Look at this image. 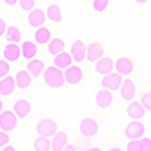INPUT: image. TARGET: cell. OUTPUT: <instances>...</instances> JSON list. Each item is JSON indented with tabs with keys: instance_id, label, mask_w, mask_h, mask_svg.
Segmentation results:
<instances>
[{
	"instance_id": "obj_1",
	"label": "cell",
	"mask_w": 151,
	"mask_h": 151,
	"mask_svg": "<svg viewBox=\"0 0 151 151\" xmlns=\"http://www.w3.org/2000/svg\"><path fill=\"white\" fill-rule=\"evenodd\" d=\"M42 77H44V83L52 88V89H58V88H62L65 85L64 80V71L56 68V67H47L42 71Z\"/></svg>"
},
{
	"instance_id": "obj_2",
	"label": "cell",
	"mask_w": 151,
	"mask_h": 151,
	"mask_svg": "<svg viewBox=\"0 0 151 151\" xmlns=\"http://www.w3.org/2000/svg\"><path fill=\"white\" fill-rule=\"evenodd\" d=\"M145 132H147V129L141 121H132V122H129L127 125H125L124 136L127 137L129 141H139V139L144 137Z\"/></svg>"
},
{
	"instance_id": "obj_3",
	"label": "cell",
	"mask_w": 151,
	"mask_h": 151,
	"mask_svg": "<svg viewBox=\"0 0 151 151\" xmlns=\"http://www.w3.org/2000/svg\"><path fill=\"white\" fill-rule=\"evenodd\" d=\"M56 132H58V124L52 118H42L36 124V133L41 137H48L50 139Z\"/></svg>"
},
{
	"instance_id": "obj_4",
	"label": "cell",
	"mask_w": 151,
	"mask_h": 151,
	"mask_svg": "<svg viewBox=\"0 0 151 151\" xmlns=\"http://www.w3.org/2000/svg\"><path fill=\"white\" fill-rule=\"evenodd\" d=\"M17 124H18V119L12 110H3L0 113V132H5V133L14 132Z\"/></svg>"
},
{
	"instance_id": "obj_5",
	"label": "cell",
	"mask_w": 151,
	"mask_h": 151,
	"mask_svg": "<svg viewBox=\"0 0 151 151\" xmlns=\"http://www.w3.org/2000/svg\"><path fill=\"white\" fill-rule=\"evenodd\" d=\"M64 80L68 85H79L83 80V71L80 67L77 65H70L65 71H64Z\"/></svg>"
},
{
	"instance_id": "obj_6",
	"label": "cell",
	"mask_w": 151,
	"mask_h": 151,
	"mask_svg": "<svg viewBox=\"0 0 151 151\" xmlns=\"http://www.w3.org/2000/svg\"><path fill=\"white\" fill-rule=\"evenodd\" d=\"M79 132L85 137H92L98 133V122L94 118H83L79 124Z\"/></svg>"
},
{
	"instance_id": "obj_7",
	"label": "cell",
	"mask_w": 151,
	"mask_h": 151,
	"mask_svg": "<svg viewBox=\"0 0 151 151\" xmlns=\"http://www.w3.org/2000/svg\"><path fill=\"white\" fill-rule=\"evenodd\" d=\"M121 83H122V79H121V76L118 73H110L107 76H103L101 82H100V85L103 86V89H107L110 92L118 91Z\"/></svg>"
},
{
	"instance_id": "obj_8",
	"label": "cell",
	"mask_w": 151,
	"mask_h": 151,
	"mask_svg": "<svg viewBox=\"0 0 151 151\" xmlns=\"http://www.w3.org/2000/svg\"><path fill=\"white\" fill-rule=\"evenodd\" d=\"M85 55H86V44L82 40H76L71 44V48H70L71 59L76 62V64H80V62L85 60Z\"/></svg>"
},
{
	"instance_id": "obj_9",
	"label": "cell",
	"mask_w": 151,
	"mask_h": 151,
	"mask_svg": "<svg viewBox=\"0 0 151 151\" xmlns=\"http://www.w3.org/2000/svg\"><path fill=\"white\" fill-rule=\"evenodd\" d=\"M103 53H104V48L100 42H91L86 45V60L88 62H97L98 59L103 58Z\"/></svg>"
},
{
	"instance_id": "obj_10",
	"label": "cell",
	"mask_w": 151,
	"mask_h": 151,
	"mask_svg": "<svg viewBox=\"0 0 151 151\" xmlns=\"http://www.w3.org/2000/svg\"><path fill=\"white\" fill-rule=\"evenodd\" d=\"M21 58V52H20V45L17 44H6L3 47V60H6L8 64H15L18 62V59Z\"/></svg>"
},
{
	"instance_id": "obj_11",
	"label": "cell",
	"mask_w": 151,
	"mask_h": 151,
	"mask_svg": "<svg viewBox=\"0 0 151 151\" xmlns=\"http://www.w3.org/2000/svg\"><path fill=\"white\" fill-rule=\"evenodd\" d=\"M45 12L42 11V9H40V8H33L30 12H29V15H27V24L30 27H35V29H38V27H41L42 24L45 23Z\"/></svg>"
},
{
	"instance_id": "obj_12",
	"label": "cell",
	"mask_w": 151,
	"mask_h": 151,
	"mask_svg": "<svg viewBox=\"0 0 151 151\" xmlns=\"http://www.w3.org/2000/svg\"><path fill=\"white\" fill-rule=\"evenodd\" d=\"M113 70L119 76H130L133 73V62L129 58H118L116 62H113Z\"/></svg>"
},
{
	"instance_id": "obj_13",
	"label": "cell",
	"mask_w": 151,
	"mask_h": 151,
	"mask_svg": "<svg viewBox=\"0 0 151 151\" xmlns=\"http://www.w3.org/2000/svg\"><path fill=\"white\" fill-rule=\"evenodd\" d=\"M119 94H121V98L124 101H133V98L136 95V86L134 83L130 80V79H125L122 80L121 86H119Z\"/></svg>"
},
{
	"instance_id": "obj_14",
	"label": "cell",
	"mask_w": 151,
	"mask_h": 151,
	"mask_svg": "<svg viewBox=\"0 0 151 151\" xmlns=\"http://www.w3.org/2000/svg\"><path fill=\"white\" fill-rule=\"evenodd\" d=\"M95 104L100 109H107L112 103H113V94L107 89H100L95 94Z\"/></svg>"
},
{
	"instance_id": "obj_15",
	"label": "cell",
	"mask_w": 151,
	"mask_h": 151,
	"mask_svg": "<svg viewBox=\"0 0 151 151\" xmlns=\"http://www.w3.org/2000/svg\"><path fill=\"white\" fill-rule=\"evenodd\" d=\"M12 112H14V115L17 116V119H24L29 113H30V103L27 100H17L12 106Z\"/></svg>"
},
{
	"instance_id": "obj_16",
	"label": "cell",
	"mask_w": 151,
	"mask_h": 151,
	"mask_svg": "<svg viewBox=\"0 0 151 151\" xmlns=\"http://www.w3.org/2000/svg\"><path fill=\"white\" fill-rule=\"evenodd\" d=\"M20 52H21V58L26 59V60H32L36 58V53H38V47L33 41H23L21 45H20Z\"/></svg>"
},
{
	"instance_id": "obj_17",
	"label": "cell",
	"mask_w": 151,
	"mask_h": 151,
	"mask_svg": "<svg viewBox=\"0 0 151 151\" xmlns=\"http://www.w3.org/2000/svg\"><path fill=\"white\" fill-rule=\"evenodd\" d=\"M95 73L100 76H107L113 71V60L110 58H101L95 62V67H94Z\"/></svg>"
},
{
	"instance_id": "obj_18",
	"label": "cell",
	"mask_w": 151,
	"mask_h": 151,
	"mask_svg": "<svg viewBox=\"0 0 151 151\" xmlns=\"http://www.w3.org/2000/svg\"><path fill=\"white\" fill-rule=\"evenodd\" d=\"M52 137L53 139L50 141L52 142V148H50V151H62L64 147L68 144V134L65 132H56Z\"/></svg>"
},
{
	"instance_id": "obj_19",
	"label": "cell",
	"mask_w": 151,
	"mask_h": 151,
	"mask_svg": "<svg viewBox=\"0 0 151 151\" xmlns=\"http://www.w3.org/2000/svg\"><path fill=\"white\" fill-rule=\"evenodd\" d=\"M14 82H15V88H18V89H27L32 83V76L27 71L20 70V71L15 73Z\"/></svg>"
},
{
	"instance_id": "obj_20",
	"label": "cell",
	"mask_w": 151,
	"mask_h": 151,
	"mask_svg": "<svg viewBox=\"0 0 151 151\" xmlns=\"http://www.w3.org/2000/svg\"><path fill=\"white\" fill-rule=\"evenodd\" d=\"M127 115L133 121H139L145 115V109L142 107V104L139 101H130L129 106H127Z\"/></svg>"
},
{
	"instance_id": "obj_21",
	"label": "cell",
	"mask_w": 151,
	"mask_h": 151,
	"mask_svg": "<svg viewBox=\"0 0 151 151\" xmlns=\"http://www.w3.org/2000/svg\"><path fill=\"white\" fill-rule=\"evenodd\" d=\"M50 40H52V32H50L47 27L41 26V27H38L35 35H33V42L36 45H45L50 42Z\"/></svg>"
},
{
	"instance_id": "obj_22",
	"label": "cell",
	"mask_w": 151,
	"mask_h": 151,
	"mask_svg": "<svg viewBox=\"0 0 151 151\" xmlns=\"http://www.w3.org/2000/svg\"><path fill=\"white\" fill-rule=\"evenodd\" d=\"M44 12H45V18H48V21H52L55 24H60L62 23V9L56 3L48 5V8Z\"/></svg>"
},
{
	"instance_id": "obj_23",
	"label": "cell",
	"mask_w": 151,
	"mask_h": 151,
	"mask_svg": "<svg viewBox=\"0 0 151 151\" xmlns=\"http://www.w3.org/2000/svg\"><path fill=\"white\" fill-rule=\"evenodd\" d=\"M44 62L41 60V59H32V60H29L27 62V67H26V71L32 76V77H35V79H38L40 76L42 74V71H44Z\"/></svg>"
},
{
	"instance_id": "obj_24",
	"label": "cell",
	"mask_w": 151,
	"mask_h": 151,
	"mask_svg": "<svg viewBox=\"0 0 151 151\" xmlns=\"http://www.w3.org/2000/svg\"><path fill=\"white\" fill-rule=\"evenodd\" d=\"M71 62H73V59H71L70 53H67V52H60L59 55L53 56V67H56L59 70H67L71 65Z\"/></svg>"
},
{
	"instance_id": "obj_25",
	"label": "cell",
	"mask_w": 151,
	"mask_h": 151,
	"mask_svg": "<svg viewBox=\"0 0 151 151\" xmlns=\"http://www.w3.org/2000/svg\"><path fill=\"white\" fill-rule=\"evenodd\" d=\"M15 91V82L14 77L6 76L5 79L0 80V97H9L12 95V92Z\"/></svg>"
},
{
	"instance_id": "obj_26",
	"label": "cell",
	"mask_w": 151,
	"mask_h": 151,
	"mask_svg": "<svg viewBox=\"0 0 151 151\" xmlns=\"http://www.w3.org/2000/svg\"><path fill=\"white\" fill-rule=\"evenodd\" d=\"M60 52H65V41L60 40V38H53V40H50V42L47 44V53L52 55V56H56Z\"/></svg>"
},
{
	"instance_id": "obj_27",
	"label": "cell",
	"mask_w": 151,
	"mask_h": 151,
	"mask_svg": "<svg viewBox=\"0 0 151 151\" xmlns=\"http://www.w3.org/2000/svg\"><path fill=\"white\" fill-rule=\"evenodd\" d=\"M5 38L9 44H17L21 41V32L17 26H8V29L5 32Z\"/></svg>"
},
{
	"instance_id": "obj_28",
	"label": "cell",
	"mask_w": 151,
	"mask_h": 151,
	"mask_svg": "<svg viewBox=\"0 0 151 151\" xmlns=\"http://www.w3.org/2000/svg\"><path fill=\"white\" fill-rule=\"evenodd\" d=\"M52 148V142H50L48 137H38V139L33 142V150L35 151H50Z\"/></svg>"
},
{
	"instance_id": "obj_29",
	"label": "cell",
	"mask_w": 151,
	"mask_h": 151,
	"mask_svg": "<svg viewBox=\"0 0 151 151\" xmlns=\"http://www.w3.org/2000/svg\"><path fill=\"white\" fill-rule=\"evenodd\" d=\"M109 3H110V0H94V2H92V8H94L95 12H104L107 9Z\"/></svg>"
},
{
	"instance_id": "obj_30",
	"label": "cell",
	"mask_w": 151,
	"mask_h": 151,
	"mask_svg": "<svg viewBox=\"0 0 151 151\" xmlns=\"http://www.w3.org/2000/svg\"><path fill=\"white\" fill-rule=\"evenodd\" d=\"M139 103L142 104V107H144L145 110L151 112V92H145V94H142Z\"/></svg>"
},
{
	"instance_id": "obj_31",
	"label": "cell",
	"mask_w": 151,
	"mask_h": 151,
	"mask_svg": "<svg viewBox=\"0 0 151 151\" xmlns=\"http://www.w3.org/2000/svg\"><path fill=\"white\" fill-rule=\"evenodd\" d=\"M18 5H20L21 11L30 12L35 8V0H18Z\"/></svg>"
},
{
	"instance_id": "obj_32",
	"label": "cell",
	"mask_w": 151,
	"mask_h": 151,
	"mask_svg": "<svg viewBox=\"0 0 151 151\" xmlns=\"http://www.w3.org/2000/svg\"><path fill=\"white\" fill-rule=\"evenodd\" d=\"M8 73H9V64H8L6 60L0 59V80L5 79L6 76H8Z\"/></svg>"
},
{
	"instance_id": "obj_33",
	"label": "cell",
	"mask_w": 151,
	"mask_h": 151,
	"mask_svg": "<svg viewBox=\"0 0 151 151\" xmlns=\"http://www.w3.org/2000/svg\"><path fill=\"white\" fill-rule=\"evenodd\" d=\"M125 151H142V144L141 141H130L127 144V148Z\"/></svg>"
},
{
	"instance_id": "obj_34",
	"label": "cell",
	"mask_w": 151,
	"mask_h": 151,
	"mask_svg": "<svg viewBox=\"0 0 151 151\" xmlns=\"http://www.w3.org/2000/svg\"><path fill=\"white\" fill-rule=\"evenodd\" d=\"M9 134L8 133H5V132H0V148H3V147H6L8 144H9Z\"/></svg>"
},
{
	"instance_id": "obj_35",
	"label": "cell",
	"mask_w": 151,
	"mask_h": 151,
	"mask_svg": "<svg viewBox=\"0 0 151 151\" xmlns=\"http://www.w3.org/2000/svg\"><path fill=\"white\" fill-rule=\"evenodd\" d=\"M139 141L142 144V151H151V139L150 137H142Z\"/></svg>"
},
{
	"instance_id": "obj_36",
	"label": "cell",
	"mask_w": 151,
	"mask_h": 151,
	"mask_svg": "<svg viewBox=\"0 0 151 151\" xmlns=\"http://www.w3.org/2000/svg\"><path fill=\"white\" fill-rule=\"evenodd\" d=\"M8 26H6V21L3 18H0V36H5V32H6Z\"/></svg>"
},
{
	"instance_id": "obj_37",
	"label": "cell",
	"mask_w": 151,
	"mask_h": 151,
	"mask_svg": "<svg viewBox=\"0 0 151 151\" xmlns=\"http://www.w3.org/2000/svg\"><path fill=\"white\" fill-rule=\"evenodd\" d=\"M3 3L8 5V6H15L18 3V0H3Z\"/></svg>"
},
{
	"instance_id": "obj_38",
	"label": "cell",
	"mask_w": 151,
	"mask_h": 151,
	"mask_svg": "<svg viewBox=\"0 0 151 151\" xmlns=\"http://www.w3.org/2000/svg\"><path fill=\"white\" fill-rule=\"evenodd\" d=\"M62 151H76V147L73 145V144H67L65 147H64V150Z\"/></svg>"
},
{
	"instance_id": "obj_39",
	"label": "cell",
	"mask_w": 151,
	"mask_h": 151,
	"mask_svg": "<svg viewBox=\"0 0 151 151\" xmlns=\"http://www.w3.org/2000/svg\"><path fill=\"white\" fill-rule=\"evenodd\" d=\"M2 151H17V150H15V147H12V145H6V147L2 148Z\"/></svg>"
},
{
	"instance_id": "obj_40",
	"label": "cell",
	"mask_w": 151,
	"mask_h": 151,
	"mask_svg": "<svg viewBox=\"0 0 151 151\" xmlns=\"http://www.w3.org/2000/svg\"><path fill=\"white\" fill-rule=\"evenodd\" d=\"M134 2H136L137 5H145V3L148 2V0H134Z\"/></svg>"
},
{
	"instance_id": "obj_41",
	"label": "cell",
	"mask_w": 151,
	"mask_h": 151,
	"mask_svg": "<svg viewBox=\"0 0 151 151\" xmlns=\"http://www.w3.org/2000/svg\"><path fill=\"white\" fill-rule=\"evenodd\" d=\"M88 151H101V148H98V147H92V148H89Z\"/></svg>"
},
{
	"instance_id": "obj_42",
	"label": "cell",
	"mask_w": 151,
	"mask_h": 151,
	"mask_svg": "<svg viewBox=\"0 0 151 151\" xmlns=\"http://www.w3.org/2000/svg\"><path fill=\"white\" fill-rule=\"evenodd\" d=\"M109 151H122V150H121L119 147H113V148H110Z\"/></svg>"
},
{
	"instance_id": "obj_43",
	"label": "cell",
	"mask_w": 151,
	"mask_h": 151,
	"mask_svg": "<svg viewBox=\"0 0 151 151\" xmlns=\"http://www.w3.org/2000/svg\"><path fill=\"white\" fill-rule=\"evenodd\" d=\"M2 112H3V101L0 100V113H2Z\"/></svg>"
},
{
	"instance_id": "obj_44",
	"label": "cell",
	"mask_w": 151,
	"mask_h": 151,
	"mask_svg": "<svg viewBox=\"0 0 151 151\" xmlns=\"http://www.w3.org/2000/svg\"><path fill=\"white\" fill-rule=\"evenodd\" d=\"M70 2H73V0H70Z\"/></svg>"
}]
</instances>
